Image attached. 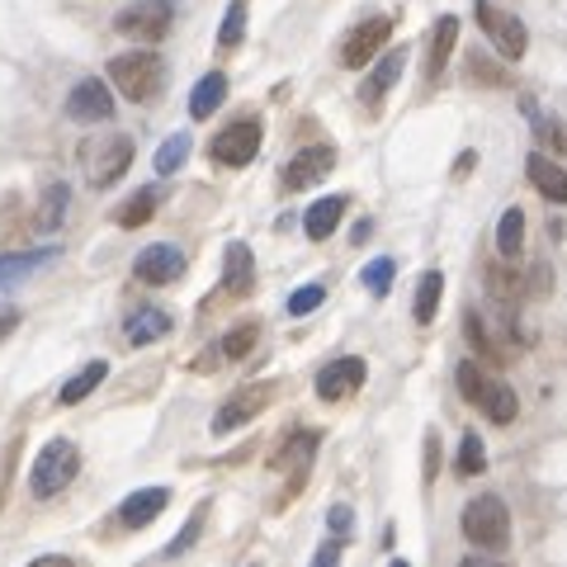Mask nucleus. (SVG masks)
I'll list each match as a JSON object with an SVG mask.
<instances>
[{
    "instance_id": "44",
    "label": "nucleus",
    "mask_w": 567,
    "mask_h": 567,
    "mask_svg": "<svg viewBox=\"0 0 567 567\" xmlns=\"http://www.w3.org/2000/svg\"><path fill=\"white\" fill-rule=\"evenodd\" d=\"M14 327H20V308H6V303H0V341H10Z\"/></svg>"
},
{
    "instance_id": "33",
    "label": "nucleus",
    "mask_w": 567,
    "mask_h": 567,
    "mask_svg": "<svg viewBox=\"0 0 567 567\" xmlns=\"http://www.w3.org/2000/svg\"><path fill=\"white\" fill-rule=\"evenodd\" d=\"M66 199H71V189H66V185H52V189L43 194V204H39V227H43V233H58V227H62Z\"/></svg>"
},
{
    "instance_id": "46",
    "label": "nucleus",
    "mask_w": 567,
    "mask_h": 567,
    "mask_svg": "<svg viewBox=\"0 0 567 567\" xmlns=\"http://www.w3.org/2000/svg\"><path fill=\"white\" fill-rule=\"evenodd\" d=\"M369 227H374L369 218H364V223H354V237H350V241H369Z\"/></svg>"
},
{
    "instance_id": "12",
    "label": "nucleus",
    "mask_w": 567,
    "mask_h": 567,
    "mask_svg": "<svg viewBox=\"0 0 567 567\" xmlns=\"http://www.w3.org/2000/svg\"><path fill=\"white\" fill-rule=\"evenodd\" d=\"M317 445H322V435H317V431H293V435L279 445V454L270 458V468H275V473H289V492L303 487V477H308V468H312Z\"/></svg>"
},
{
    "instance_id": "17",
    "label": "nucleus",
    "mask_w": 567,
    "mask_h": 567,
    "mask_svg": "<svg viewBox=\"0 0 567 567\" xmlns=\"http://www.w3.org/2000/svg\"><path fill=\"white\" fill-rule=\"evenodd\" d=\"M525 175H529V185H535L548 204H567V166L548 162L544 152H529L525 156Z\"/></svg>"
},
{
    "instance_id": "8",
    "label": "nucleus",
    "mask_w": 567,
    "mask_h": 567,
    "mask_svg": "<svg viewBox=\"0 0 567 567\" xmlns=\"http://www.w3.org/2000/svg\"><path fill=\"white\" fill-rule=\"evenodd\" d=\"M388 39H393V20L388 14H369V20H360L350 33H346V43H341V66L350 71H360L379 58V52L388 48Z\"/></svg>"
},
{
    "instance_id": "31",
    "label": "nucleus",
    "mask_w": 567,
    "mask_h": 567,
    "mask_svg": "<svg viewBox=\"0 0 567 567\" xmlns=\"http://www.w3.org/2000/svg\"><path fill=\"white\" fill-rule=\"evenodd\" d=\"M185 156H189V133H171L162 147H156V175H175L185 166Z\"/></svg>"
},
{
    "instance_id": "40",
    "label": "nucleus",
    "mask_w": 567,
    "mask_h": 567,
    "mask_svg": "<svg viewBox=\"0 0 567 567\" xmlns=\"http://www.w3.org/2000/svg\"><path fill=\"white\" fill-rule=\"evenodd\" d=\"M327 529H331V535L341 539V544H350V535H354V511H350L346 502H336V506L327 511Z\"/></svg>"
},
{
    "instance_id": "21",
    "label": "nucleus",
    "mask_w": 567,
    "mask_h": 567,
    "mask_svg": "<svg viewBox=\"0 0 567 567\" xmlns=\"http://www.w3.org/2000/svg\"><path fill=\"white\" fill-rule=\"evenodd\" d=\"M166 331H171V312H162V308H137L128 322H123V341H128V346H152V341H162Z\"/></svg>"
},
{
    "instance_id": "10",
    "label": "nucleus",
    "mask_w": 567,
    "mask_h": 567,
    "mask_svg": "<svg viewBox=\"0 0 567 567\" xmlns=\"http://www.w3.org/2000/svg\"><path fill=\"white\" fill-rule=\"evenodd\" d=\"M364 379H369V364L360 360V354H341V360H331L322 374H317V398L322 402H346V398L360 393Z\"/></svg>"
},
{
    "instance_id": "15",
    "label": "nucleus",
    "mask_w": 567,
    "mask_h": 567,
    "mask_svg": "<svg viewBox=\"0 0 567 567\" xmlns=\"http://www.w3.org/2000/svg\"><path fill=\"white\" fill-rule=\"evenodd\" d=\"M166 502H171L166 487H137L128 502L118 506V525H123V529H147V525L166 511Z\"/></svg>"
},
{
    "instance_id": "26",
    "label": "nucleus",
    "mask_w": 567,
    "mask_h": 567,
    "mask_svg": "<svg viewBox=\"0 0 567 567\" xmlns=\"http://www.w3.org/2000/svg\"><path fill=\"white\" fill-rule=\"evenodd\" d=\"M487 289L502 298V303H520V298L529 293V275L511 270V265H492V270H487Z\"/></svg>"
},
{
    "instance_id": "39",
    "label": "nucleus",
    "mask_w": 567,
    "mask_h": 567,
    "mask_svg": "<svg viewBox=\"0 0 567 567\" xmlns=\"http://www.w3.org/2000/svg\"><path fill=\"white\" fill-rule=\"evenodd\" d=\"M199 529H204V506H199V511H194V516L185 520V529H181V535H175V539H171V548H166V558H181V554H185V548H194V539H199Z\"/></svg>"
},
{
    "instance_id": "36",
    "label": "nucleus",
    "mask_w": 567,
    "mask_h": 567,
    "mask_svg": "<svg viewBox=\"0 0 567 567\" xmlns=\"http://www.w3.org/2000/svg\"><path fill=\"white\" fill-rule=\"evenodd\" d=\"M520 110H525V118H535V128H539V137L548 142V147H554V152H567V133H563L548 114H539V104H535V100H520Z\"/></svg>"
},
{
    "instance_id": "9",
    "label": "nucleus",
    "mask_w": 567,
    "mask_h": 567,
    "mask_svg": "<svg viewBox=\"0 0 567 567\" xmlns=\"http://www.w3.org/2000/svg\"><path fill=\"white\" fill-rule=\"evenodd\" d=\"M270 398H275L270 383H246V388H237V393L218 406V416H213V435H233L237 425H251L265 412V406H270Z\"/></svg>"
},
{
    "instance_id": "42",
    "label": "nucleus",
    "mask_w": 567,
    "mask_h": 567,
    "mask_svg": "<svg viewBox=\"0 0 567 567\" xmlns=\"http://www.w3.org/2000/svg\"><path fill=\"white\" fill-rule=\"evenodd\" d=\"M435 473H440V435L425 431V487L435 483Z\"/></svg>"
},
{
    "instance_id": "23",
    "label": "nucleus",
    "mask_w": 567,
    "mask_h": 567,
    "mask_svg": "<svg viewBox=\"0 0 567 567\" xmlns=\"http://www.w3.org/2000/svg\"><path fill=\"white\" fill-rule=\"evenodd\" d=\"M477 406L496 421V425H511L520 416V398L511 393V388L502 383V379H487V388H483V398H477Z\"/></svg>"
},
{
    "instance_id": "2",
    "label": "nucleus",
    "mask_w": 567,
    "mask_h": 567,
    "mask_svg": "<svg viewBox=\"0 0 567 567\" xmlns=\"http://www.w3.org/2000/svg\"><path fill=\"white\" fill-rule=\"evenodd\" d=\"M464 539L483 554H502L511 544V511L502 496H473L464 506Z\"/></svg>"
},
{
    "instance_id": "20",
    "label": "nucleus",
    "mask_w": 567,
    "mask_h": 567,
    "mask_svg": "<svg viewBox=\"0 0 567 567\" xmlns=\"http://www.w3.org/2000/svg\"><path fill=\"white\" fill-rule=\"evenodd\" d=\"M346 208H350V199H346V194H327V199H317V204L308 208V218H303L308 237H312V241H327V237L336 233V227H341Z\"/></svg>"
},
{
    "instance_id": "6",
    "label": "nucleus",
    "mask_w": 567,
    "mask_h": 567,
    "mask_svg": "<svg viewBox=\"0 0 567 567\" xmlns=\"http://www.w3.org/2000/svg\"><path fill=\"white\" fill-rule=\"evenodd\" d=\"M171 20H175L171 0H133L128 10L114 14V29L133 43H162L171 33Z\"/></svg>"
},
{
    "instance_id": "48",
    "label": "nucleus",
    "mask_w": 567,
    "mask_h": 567,
    "mask_svg": "<svg viewBox=\"0 0 567 567\" xmlns=\"http://www.w3.org/2000/svg\"><path fill=\"white\" fill-rule=\"evenodd\" d=\"M388 567H406V563H402V558H393V563H388Z\"/></svg>"
},
{
    "instance_id": "35",
    "label": "nucleus",
    "mask_w": 567,
    "mask_h": 567,
    "mask_svg": "<svg viewBox=\"0 0 567 567\" xmlns=\"http://www.w3.org/2000/svg\"><path fill=\"white\" fill-rule=\"evenodd\" d=\"M454 468L464 473V477H477V473L487 468V450H483V440H477L473 431H468L464 440H458V464H454Z\"/></svg>"
},
{
    "instance_id": "34",
    "label": "nucleus",
    "mask_w": 567,
    "mask_h": 567,
    "mask_svg": "<svg viewBox=\"0 0 567 567\" xmlns=\"http://www.w3.org/2000/svg\"><path fill=\"white\" fill-rule=\"evenodd\" d=\"M393 275H398V260L393 256H379L364 265V289L374 298H388V289H393Z\"/></svg>"
},
{
    "instance_id": "29",
    "label": "nucleus",
    "mask_w": 567,
    "mask_h": 567,
    "mask_svg": "<svg viewBox=\"0 0 567 567\" xmlns=\"http://www.w3.org/2000/svg\"><path fill=\"white\" fill-rule=\"evenodd\" d=\"M156 204H162V194H156L152 185H147V189H137L133 199L114 213V223H118V227H147V223H152V213H156Z\"/></svg>"
},
{
    "instance_id": "11",
    "label": "nucleus",
    "mask_w": 567,
    "mask_h": 567,
    "mask_svg": "<svg viewBox=\"0 0 567 567\" xmlns=\"http://www.w3.org/2000/svg\"><path fill=\"white\" fill-rule=\"evenodd\" d=\"M66 118H76V123H110L114 118L110 85L95 81V76L76 81V85H71V95H66Z\"/></svg>"
},
{
    "instance_id": "16",
    "label": "nucleus",
    "mask_w": 567,
    "mask_h": 567,
    "mask_svg": "<svg viewBox=\"0 0 567 567\" xmlns=\"http://www.w3.org/2000/svg\"><path fill=\"white\" fill-rule=\"evenodd\" d=\"M402 66H406V52L402 48H388L383 58H374V71H369V81H364V91H360V100L369 104V110H379V104H383V95L398 85Z\"/></svg>"
},
{
    "instance_id": "3",
    "label": "nucleus",
    "mask_w": 567,
    "mask_h": 567,
    "mask_svg": "<svg viewBox=\"0 0 567 567\" xmlns=\"http://www.w3.org/2000/svg\"><path fill=\"white\" fill-rule=\"evenodd\" d=\"M76 473H81V450L71 445V440H48L39 458H33L29 487H33V496H58L76 483Z\"/></svg>"
},
{
    "instance_id": "38",
    "label": "nucleus",
    "mask_w": 567,
    "mask_h": 567,
    "mask_svg": "<svg viewBox=\"0 0 567 567\" xmlns=\"http://www.w3.org/2000/svg\"><path fill=\"white\" fill-rule=\"evenodd\" d=\"M464 331H468V341H473V350L483 354V360H496V341H492V331L483 327V317L468 312V317H464Z\"/></svg>"
},
{
    "instance_id": "30",
    "label": "nucleus",
    "mask_w": 567,
    "mask_h": 567,
    "mask_svg": "<svg viewBox=\"0 0 567 567\" xmlns=\"http://www.w3.org/2000/svg\"><path fill=\"white\" fill-rule=\"evenodd\" d=\"M241 39H246V0H233L218 24V48L233 52V48H241Z\"/></svg>"
},
{
    "instance_id": "4",
    "label": "nucleus",
    "mask_w": 567,
    "mask_h": 567,
    "mask_svg": "<svg viewBox=\"0 0 567 567\" xmlns=\"http://www.w3.org/2000/svg\"><path fill=\"white\" fill-rule=\"evenodd\" d=\"M81 166H85V181H91L95 189H110L123 171L133 166V142L123 133H110L100 142H85L81 147Z\"/></svg>"
},
{
    "instance_id": "18",
    "label": "nucleus",
    "mask_w": 567,
    "mask_h": 567,
    "mask_svg": "<svg viewBox=\"0 0 567 567\" xmlns=\"http://www.w3.org/2000/svg\"><path fill=\"white\" fill-rule=\"evenodd\" d=\"M251 284H256L251 246H246V241H227V251H223V289L227 293H251Z\"/></svg>"
},
{
    "instance_id": "14",
    "label": "nucleus",
    "mask_w": 567,
    "mask_h": 567,
    "mask_svg": "<svg viewBox=\"0 0 567 567\" xmlns=\"http://www.w3.org/2000/svg\"><path fill=\"white\" fill-rule=\"evenodd\" d=\"M331 166H336L331 147H303L289 166H284V189H312L317 181H327Z\"/></svg>"
},
{
    "instance_id": "13",
    "label": "nucleus",
    "mask_w": 567,
    "mask_h": 567,
    "mask_svg": "<svg viewBox=\"0 0 567 567\" xmlns=\"http://www.w3.org/2000/svg\"><path fill=\"white\" fill-rule=\"evenodd\" d=\"M133 275H137L142 284H152V289H162V284H175V279L185 275V251H181V246L156 241V246H147V251H137Z\"/></svg>"
},
{
    "instance_id": "7",
    "label": "nucleus",
    "mask_w": 567,
    "mask_h": 567,
    "mask_svg": "<svg viewBox=\"0 0 567 567\" xmlns=\"http://www.w3.org/2000/svg\"><path fill=\"white\" fill-rule=\"evenodd\" d=\"M256 152H260V118H237V123H227V128L208 142V156L218 166H251L256 162Z\"/></svg>"
},
{
    "instance_id": "28",
    "label": "nucleus",
    "mask_w": 567,
    "mask_h": 567,
    "mask_svg": "<svg viewBox=\"0 0 567 567\" xmlns=\"http://www.w3.org/2000/svg\"><path fill=\"white\" fill-rule=\"evenodd\" d=\"M104 374H110V364H104V360H91V364H85L76 379L62 383V406H76V402H85V398H91L95 388L104 383Z\"/></svg>"
},
{
    "instance_id": "41",
    "label": "nucleus",
    "mask_w": 567,
    "mask_h": 567,
    "mask_svg": "<svg viewBox=\"0 0 567 567\" xmlns=\"http://www.w3.org/2000/svg\"><path fill=\"white\" fill-rule=\"evenodd\" d=\"M468 71H473V76L483 81V85H506V71H502V66H487L483 58H477V52L468 58Z\"/></svg>"
},
{
    "instance_id": "47",
    "label": "nucleus",
    "mask_w": 567,
    "mask_h": 567,
    "mask_svg": "<svg viewBox=\"0 0 567 567\" xmlns=\"http://www.w3.org/2000/svg\"><path fill=\"white\" fill-rule=\"evenodd\" d=\"M458 567H502V563H492V558H464Z\"/></svg>"
},
{
    "instance_id": "32",
    "label": "nucleus",
    "mask_w": 567,
    "mask_h": 567,
    "mask_svg": "<svg viewBox=\"0 0 567 567\" xmlns=\"http://www.w3.org/2000/svg\"><path fill=\"white\" fill-rule=\"evenodd\" d=\"M256 341H260V327L256 322H241V327H233V331H227L223 336V360H246V354H251L256 350Z\"/></svg>"
},
{
    "instance_id": "25",
    "label": "nucleus",
    "mask_w": 567,
    "mask_h": 567,
    "mask_svg": "<svg viewBox=\"0 0 567 567\" xmlns=\"http://www.w3.org/2000/svg\"><path fill=\"white\" fill-rule=\"evenodd\" d=\"M440 293H445V275H440V270H425L421 284H416V298H412V317H416L421 327H431V322H435Z\"/></svg>"
},
{
    "instance_id": "19",
    "label": "nucleus",
    "mask_w": 567,
    "mask_h": 567,
    "mask_svg": "<svg viewBox=\"0 0 567 567\" xmlns=\"http://www.w3.org/2000/svg\"><path fill=\"white\" fill-rule=\"evenodd\" d=\"M48 260H58V246H39V251H10L0 256V289H14L29 275H39Z\"/></svg>"
},
{
    "instance_id": "43",
    "label": "nucleus",
    "mask_w": 567,
    "mask_h": 567,
    "mask_svg": "<svg viewBox=\"0 0 567 567\" xmlns=\"http://www.w3.org/2000/svg\"><path fill=\"white\" fill-rule=\"evenodd\" d=\"M341 554H346V544H341V539H327V544L312 554V567H341Z\"/></svg>"
},
{
    "instance_id": "45",
    "label": "nucleus",
    "mask_w": 567,
    "mask_h": 567,
    "mask_svg": "<svg viewBox=\"0 0 567 567\" xmlns=\"http://www.w3.org/2000/svg\"><path fill=\"white\" fill-rule=\"evenodd\" d=\"M29 567H76L71 558H62V554H48V558H33Z\"/></svg>"
},
{
    "instance_id": "37",
    "label": "nucleus",
    "mask_w": 567,
    "mask_h": 567,
    "mask_svg": "<svg viewBox=\"0 0 567 567\" xmlns=\"http://www.w3.org/2000/svg\"><path fill=\"white\" fill-rule=\"evenodd\" d=\"M322 303H327V289H322V284H303V289H293L289 312H293V317H308V312H317Z\"/></svg>"
},
{
    "instance_id": "22",
    "label": "nucleus",
    "mask_w": 567,
    "mask_h": 567,
    "mask_svg": "<svg viewBox=\"0 0 567 567\" xmlns=\"http://www.w3.org/2000/svg\"><path fill=\"white\" fill-rule=\"evenodd\" d=\"M454 43H458V20H454V14H445V20L435 24V33H431V58H425V76H431V81L445 76V66L454 58Z\"/></svg>"
},
{
    "instance_id": "1",
    "label": "nucleus",
    "mask_w": 567,
    "mask_h": 567,
    "mask_svg": "<svg viewBox=\"0 0 567 567\" xmlns=\"http://www.w3.org/2000/svg\"><path fill=\"white\" fill-rule=\"evenodd\" d=\"M162 76H166V66H162V58H156L152 48H142V52H118V58L110 62L114 91H118L123 100H133V104H147L156 91H162Z\"/></svg>"
},
{
    "instance_id": "24",
    "label": "nucleus",
    "mask_w": 567,
    "mask_h": 567,
    "mask_svg": "<svg viewBox=\"0 0 567 567\" xmlns=\"http://www.w3.org/2000/svg\"><path fill=\"white\" fill-rule=\"evenodd\" d=\"M227 100V76L223 71H208V76L189 91V118H208V114H218V104Z\"/></svg>"
},
{
    "instance_id": "27",
    "label": "nucleus",
    "mask_w": 567,
    "mask_h": 567,
    "mask_svg": "<svg viewBox=\"0 0 567 567\" xmlns=\"http://www.w3.org/2000/svg\"><path fill=\"white\" fill-rule=\"evenodd\" d=\"M496 251L506 260H520V251H525V213L520 208L502 213V223H496Z\"/></svg>"
},
{
    "instance_id": "5",
    "label": "nucleus",
    "mask_w": 567,
    "mask_h": 567,
    "mask_svg": "<svg viewBox=\"0 0 567 567\" xmlns=\"http://www.w3.org/2000/svg\"><path fill=\"white\" fill-rule=\"evenodd\" d=\"M473 14H477V29H483V39H487L496 52H502L506 62H520L525 52H529V33H525V24H520L511 10L492 6V0H477Z\"/></svg>"
}]
</instances>
